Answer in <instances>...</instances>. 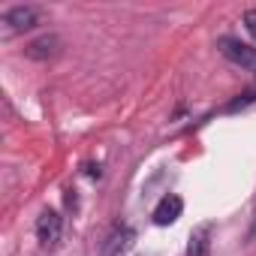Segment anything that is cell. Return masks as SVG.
I'll return each instance as SVG.
<instances>
[{"label":"cell","mask_w":256,"mask_h":256,"mask_svg":"<svg viewBox=\"0 0 256 256\" xmlns=\"http://www.w3.org/2000/svg\"><path fill=\"white\" fill-rule=\"evenodd\" d=\"M133 244H136V229L133 226H114L108 232V238L102 241L100 256H130Z\"/></svg>","instance_id":"277c9868"},{"label":"cell","mask_w":256,"mask_h":256,"mask_svg":"<svg viewBox=\"0 0 256 256\" xmlns=\"http://www.w3.org/2000/svg\"><path fill=\"white\" fill-rule=\"evenodd\" d=\"M217 48H220V54L229 64H235V66H241V70H247V72L256 76V48L253 46H247V42H241L235 36H220Z\"/></svg>","instance_id":"7a4b0ae2"},{"label":"cell","mask_w":256,"mask_h":256,"mask_svg":"<svg viewBox=\"0 0 256 256\" xmlns=\"http://www.w3.org/2000/svg\"><path fill=\"white\" fill-rule=\"evenodd\" d=\"M241 22H244V30H247V34H250V36L256 40V10H247Z\"/></svg>","instance_id":"9c48e42d"},{"label":"cell","mask_w":256,"mask_h":256,"mask_svg":"<svg viewBox=\"0 0 256 256\" xmlns=\"http://www.w3.org/2000/svg\"><path fill=\"white\" fill-rule=\"evenodd\" d=\"M250 238H256V211H253V229H250Z\"/></svg>","instance_id":"30bf717a"},{"label":"cell","mask_w":256,"mask_h":256,"mask_svg":"<svg viewBox=\"0 0 256 256\" xmlns=\"http://www.w3.org/2000/svg\"><path fill=\"white\" fill-rule=\"evenodd\" d=\"M42 24V10L34 6V4H24V6H10L0 16V36L4 40H12L18 34H28L34 28Z\"/></svg>","instance_id":"6da1fadb"},{"label":"cell","mask_w":256,"mask_h":256,"mask_svg":"<svg viewBox=\"0 0 256 256\" xmlns=\"http://www.w3.org/2000/svg\"><path fill=\"white\" fill-rule=\"evenodd\" d=\"M208 247H211V226H202L199 232L190 235V244H187L184 256H208Z\"/></svg>","instance_id":"52a82bcc"},{"label":"cell","mask_w":256,"mask_h":256,"mask_svg":"<svg viewBox=\"0 0 256 256\" xmlns=\"http://www.w3.org/2000/svg\"><path fill=\"white\" fill-rule=\"evenodd\" d=\"M60 235H64V217H60L54 208H46V211L36 217V241L52 250V247L60 244Z\"/></svg>","instance_id":"3957f363"},{"label":"cell","mask_w":256,"mask_h":256,"mask_svg":"<svg viewBox=\"0 0 256 256\" xmlns=\"http://www.w3.org/2000/svg\"><path fill=\"white\" fill-rule=\"evenodd\" d=\"M181 214H184V199H181L178 193H166V196L154 205L151 220H154V226H172V223H178Z\"/></svg>","instance_id":"5b68a950"},{"label":"cell","mask_w":256,"mask_h":256,"mask_svg":"<svg viewBox=\"0 0 256 256\" xmlns=\"http://www.w3.org/2000/svg\"><path fill=\"white\" fill-rule=\"evenodd\" d=\"M250 102H256V84L247 88L244 94H238V100L229 102V112H238V108H244V106H250Z\"/></svg>","instance_id":"ba28073f"},{"label":"cell","mask_w":256,"mask_h":256,"mask_svg":"<svg viewBox=\"0 0 256 256\" xmlns=\"http://www.w3.org/2000/svg\"><path fill=\"white\" fill-rule=\"evenodd\" d=\"M24 54H28L30 60H52V58L60 54V36H58V34H46V36L28 42Z\"/></svg>","instance_id":"8992f818"}]
</instances>
